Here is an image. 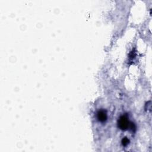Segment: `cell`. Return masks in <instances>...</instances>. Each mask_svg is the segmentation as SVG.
<instances>
[{
	"label": "cell",
	"instance_id": "3",
	"mask_svg": "<svg viewBox=\"0 0 152 152\" xmlns=\"http://www.w3.org/2000/svg\"><path fill=\"white\" fill-rule=\"evenodd\" d=\"M129 143V140L127 137H124L122 139V144L123 146H127V145H128Z\"/></svg>",
	"mask_w": 152,
	"mask_h": 152
},
{
	"label": "cell",
	"instance_id": "1",
	"mask_svg": "<svg viewBox=\"0 0 152 152\" xmlns=\"http://www.w3.org/2000/svg\"><path fill=\"white\" fill-rule=\"evenodd\" d=\"M118 125L120 129L124 131L127 130L128 129H131L133 131V129H136L134 124L129 121L128 118L126 115L120 117L118 121Z\"/></svg>",
	"mask_w": 152,
	"mask_h": 152
},
{
	"label": "cell",
	"instance_id": "2",
	"mask_svg": "<svg viewBox=\"0 0 152 152\" xmlns=\"http://www.w3.org/2000/svg\"><path fill=\"white\" fill-rule=\"evenodd\" d=\"M97 118L98 120L101 122H104L106 121L108 116L106 111L103 109L99 110L97 113Z\"/></svg>",
	"mask_w": 152,
	"mask_h": 152
}]
</instances>
